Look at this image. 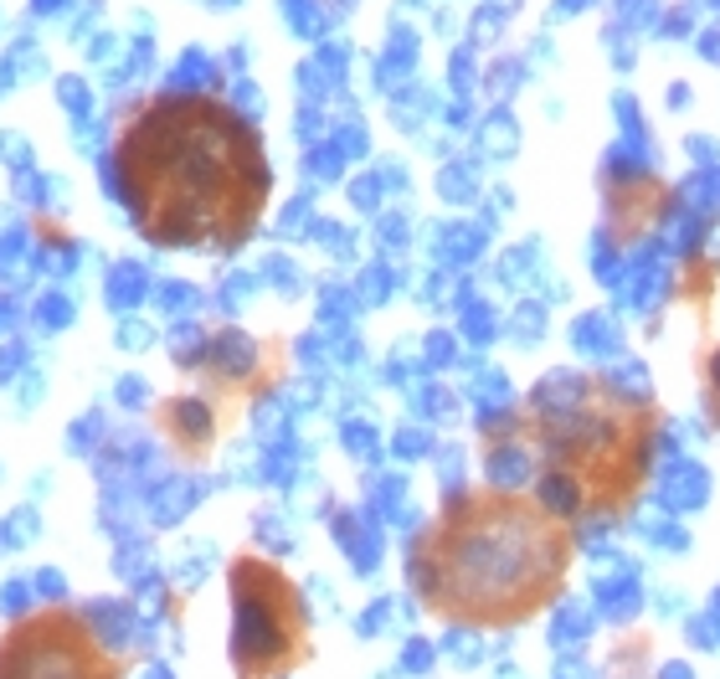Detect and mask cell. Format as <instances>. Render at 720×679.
Returning a JSON list of instances; mask_svg holds the SVG:
<instances>
[{
  "mask_svg": "<svg viewBox=\"0 0 720 679\" xmlns=\"http://www.w3.org/2000/svg\"><path fill=\"white\" fill-rule=\"evenodd\" d=\"M109 186L150 248H248L268 216L273 165L263 129L216 88H155L129 98L109 139Z\"/></svg>",
  "mask_w": 720,
  "mask_h": 679,
  "instance_id": "1",
  "label": "cell"
},
{
  "mask_svg": "<svg viewBox=\"0 0 720 679\" xmlns=\"http://www.w3.org/2000/svg\"><path fill=\"white\" fill-rule=\"evenodd\" d=\"M494 485L520 489L566 520H618L633 510L659 448V412L643 387L556 370L530 391L520 412L484 423Z\"/></svg>",
  "mask_w": 720,
  "mask_h": 679,
  "instance_id": "2",
  "label": "cell"
},
{
  "mask_svg": "<svg viewBox=\"0 0 720 679\" xmlns=\"http://www.w3.org/2000/svg\"><path fill=\"white\" fill-rule=\"evenodd\" d=\"M577 525L509 485L458 489L407 551V582L453 628H520L561 598Z\"/></svg>",
  "mask_w": 720,
  "mask_h": 679,
  "instance_id": "3",
  "label": "cell"
},
{
  "mask_svg": "<svg viewBox=\"0 0 720 679\" xmlns=\"http://www.w3.org/2000/svg\"><path fill=\"white\" fill-rule=\"evenodd\" d=\"M232 592V675L289 679L310 659V613L293 577L278 562L242 551L227 566Z\"/></svg>",
  "mask_w": 720,
  "mask_h": 679,
  "instance_id": "4",
  "label": "cell"
},
{
  "mask_svg": "<svg viewBox=\"0 0 720 679\" xmlns=\"http://www.w3.org/2000/svg\"><path fill=\"white\" fill-rule=\"evenodd\" d=\"M0 679H129V664L78 607L47 602L0 628Z\"/></svg>",
  "mask_w": 720,
  "mask_h": 679,
  "instance_id": "5",
  "label": "cell"
},
{
  "mask_svg": "<svg viewBox=\"0 0 720 679\" xmlns=\"http://www.w3.org/2000/svg\"><path fill=\"white\" fill-rule=\"evenodd\" d=\"M690 639L700 643V649H716V643H720V628H705V618H695V628H690Z\"/></svg>",
  "mask_w": 720,
  "mask_h": 679,
  "instance_id": "6",
  "label": "cell"
},
{
  "mask_svg": "<svg viewBox=\"0 0 720 679\" xmlns=\"http://www.w3.org/2000/svg\"><path fill=\"white\" fill-rule=\"evenodd\" d=\"M659 679H695V675H690L684 664H664V669H659Z\"/></svg>",
  "mask_w": 720,
  "mask_h": 679,
  "instance_id": "7",
  "label": "cell"
},
{
  "mask_svg": "<svg viewBox=\"0 0 720 679\" xmlns=\"http://www.w3.org/2000/svg\"><path fill=\"white\" fill-rule=\"evenodd\" d=\"M716 607H720V602H716Z\"/></svg>",
  "mask_w": 720,
  "mask_h": 679,
  "instance_id": "8",
  "label": "cell"
}]
</instances>
